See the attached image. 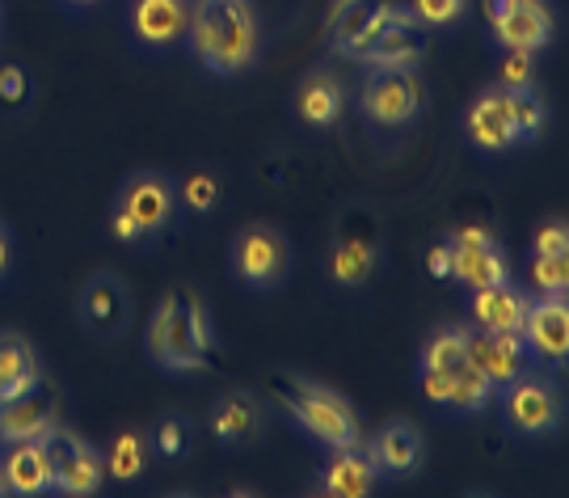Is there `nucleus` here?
<instances>
[{
    "mask_svg": "<svg viewBox=\"0 0 569 498\" xmlns=\"http://www.w3.org/2000/svg\"><path fill=\"white\" fill-rule=\"evenodd\" d=\"M182 47L211 77H241L262 56V18L253 0H190Z\"/></svg>",
    "mask_w": 569,
    "mask_h": 498,
    "instance_id": "obj_1",
    "label": "nucleus"
},
{
    "mask_svg": "<svg viewBox=\"0 0 569 498\" xmlns=\"http://www.w3.org/2000/svg\"><path fill=\"white\" fill-rule=\"evenodd\" d=\"M143 355L169 376H194L211 368L216 321L199 291H169L143 326Z\"/></svg>",
    "mask_w": 569,
    "mask_h": 498,
    "instance_id": "obj_2",
    "label": "nucleus"
},
{
    "mask_svg": "<svg viewBox=\"0 0 569 498\" xmlns=\"http://www.w3.org/2000/svg\"><path fill=\"white\" fill-rule=\"evenodd\" d=\"M178 216V190L173 173L164 169H136L122 178L119 195L106 216V232L131 249H148Z\"/></svg>",
    "mask_w": 569,
    "mask_h": 498,
    "instance_id": "obj_3",
    "label": "nucleus"
},
{
    "mask_svg": "<svg viewBox=\"0 0 569 498\" xmlns=\"http://www.w3.org/2000/svg\"><path fill=\"white\" fill-rule=\"evenodd\" d=\"M498 410H502V427L515 439L528 444H549L566 431V394L557 385V372L545 368H528L519 372L510 385H502L498 394Z\"/></svg>",
    "mask_w": 569,
    "mask_h": 498,
    "instance_id": "obj_4",
    "label": "nucleus"
},
{
    "mask_svg": "<svg viewBox=\"0 0 569 498\" xmlns=\"http://www.w3.org/2000/svg\"><path fill=\"white\" fill-rule=\"evenodd\" d=\"M279 401H283L287 418L296 422V431H300V436H308L312 444H321L326 452L363 444V427H359L355 406H350L338 389H329L326 380L296 376Z\"/></svg>",
    "mask_w": 569,
    "mask_h": 498,
    "instance_id": "obj_5",
    "label": "nucleus"
},
{
    "mask_svg": "<svg viewBox=\"0 0 569 498\" xmlns=\"http://www.w3.org/2000/svg\"><path fill=\"white\" fill-rule=\"evenodd\" d=\"M427 84L418 68H367L359 84V119L380 136H401L422 119Z\"/></svg>",
    "mask_w": 569,
    "mask_h": 498,
    "instance_id": "obj_6",
    "label": "nucleus"
},
{
    "mask_svg": "<svg viewBox=\"0 0 569 498\" xmlns=\"http://www.w3.org/2000/svg\"><path fill=\"white\" fill-rule=\"evenodd\" d=\"M291 237L279 225L253 220L237 229L232 246H228V275L241 283L244 291H279L291 279Z\"/></svg>",
    "mask_w": 569,
    "mask_h": 498,
    "instance_id": "obj_7",
    "label": "nucleus"
},
{
    "mask_svg": "<svg viewBox=\"0 0 569 498\" xmlns=\"http://www.w3.org/2000/svg\"><path fill=\"white\" fill-rule=\"evenodd\" d=\"M42 444H47V460H51V495L93 498L106 486V465L98 444H89L63 422H56V431Z\"/></svg>",
    "mask_w": 569,
    "mask_h": 498,
    "instance_id": "obj_8",
    "label": "nucleus"
},
{
    "mask_svg": "<svg viewBox=\"0 0 569 498\" xmlns=\"http://www.w3.org/2000/svg\"><path fill=\"white\" fill-rule=\"evenodd\" d=\"M77 317H81L84 330L102 342H119L122 333L131 330L136 300H131V288L122 283L119 270H98L84 279L81 296H77Z\"/></svg>",
    "mask_w": 569,
    "mask_h": 498,
    "instance_id": "obj_9",
    "label": "nucleus"
},
{
    "mask_svg": "<svg viewBox=\"0 0 569 498\" xmlns=\"http://www.w3.org/2000/svg\"><path fill=\"white\" fill-rule=\"evenodd\" d=\"M451 253V283H465L468 291L489 288V283H502L510 279V258L502 253L498 237L489 229L465 225L443 237Z\"/></svg>",
    "mask_w": 569,
    "mask_h": 498,
    "instance_id": "obj_10",
    "label": "nucleus"
},
{
    "mask_svg": "<svg viewBox=\"0 0 569 498\" xmlns=\"http://www.w3.org/2000/svg\"><path fill=\"white\" fill-rule=\"evenodd\" d=\"M465 140L481 157H502V152H515L523 148V136H519V123H515V106H510V93L489 84L481 89L465 110Z\"/></svg>",
    "mask_w": 569,
    "mask_h": 498,
    "instance_id": "obj_11",
    "label": "nucleus"
},
{
    "mask_svg": "<svg viewBox=\"0 0 569 498\" xmlns=\"http://www.w3.org/2000/svg\"><path fill=\"white\" fill-rule=\"evenodd\" d=\"M523 347L528 359L545 372H566L569 363V300L566 296H531L528 321H523Z\"/></svg>",
    "mask_w": 569,
    "mask_h": 498,
    "instance_id": "obj_12",
    "label": "nucleus"
},
{
    "mask_svg": "<svg viewBox=\"0 0 569 498\" xmlns=\"http://www.w3.org/2000/svg\"><path fill=\"white\" fill-rule=\"evenodd\" d=\"M190 0H131L127 9V39L143 56H164L186 42Z\"/></svg>",
    "mask_w": 569,
    "mask_h": 498,
    "instance_id": "obj_13",
    "label": "nucleus"
},
{
    "mask_svg": "<svg viewBox=\"0 0 569 498\" xmlns=\"http://www.w3.org/2000/svg\"><path fill=\"white\" fill-rule=\"evenodd\" d=\"M367 452H371L376 469H380V481H406L427 465V436L409 418H388V422H380V431L371 436Z\"/></svg>",
    "mask_w": 569,
    "mask_h": 498,
    "instance_id": "obj_14",
    "label": "nucleus"
},
{
    "mask_svg": "<svg viewBox=\"0 0 569 498\" xmlns=\"http://www.w3.org/2000/svg\"><path fill=\"white\" fill-rule=\"evenodd\" d=\"M418 385H422V397H427L430 406H439V410L460 418L486 415L489 406H493V394H498L472 363H460L451 372H418Z\"/></svg>",
    "mask_w": 569,
    "mask_h": 498,
    "instance_id": "obj_15",
    "label": "nucleus"
},
{
    "mask_svg": "<svg viewBox=\"0 0 569 498\" xmlns=\"http://www.w3.org/2000/svg\"><path fill=\"white\" fill-rule=\"evenodd\" d=\"M346 114V84L329 68L305 72L291 89V119L305 131H333Z\"/></svg>",
    "mask_w": 569,
    "mask_h": 498,
    "instance_id": "obj_16",
    "label": "nucleus"
},
{
    "mask_svg": "<svg viewBox=\"0 0 569 498\" xmlns=\"http://www.w3.org/2000/svg\"><path fill=\"white\" fill-rule=\"evenodd\" d=\"M392 13H397V4H388V0H338L333 26H329V51L359 60L376 42V34L392 21Z\"/></svg>",
    "mask_w": 569,
    "mask_h": 498,
    "instance_id": "obj_17",
    "label": "nucleus"
},
{
    "mask_svg": "<svg viewBox=\"0 0 569 498\" xmlns=\"http://www.w3.org/2000/svg\"><path fill=\"white\" fill-rule=\"evenodd\" d=\"M557 21H552L549 0H515L502 18L489 21V39L498 51H549Z\"/></svg>",
    "mask_w": 569,
    "mask_h": 498,
    "instance_id": "obj_18",
    "label": "nucleus"
},
{
    "mask_svg": "<svg viewBox=\"0 0 569 498\" xmlns=\"http://www.w3.org/2000/svg\"><path fill=\"white\" fill-rule=\"evenodd\" d=\"M266 427V401L249 389H232V394L216 397L207 410V431L220 448H249L253 439L262 436Z\"/></svg>",
    "mask_w": 569,
    "mask_h": 498,
    "instance_id": "obj_19",
    "label": "nucleus"
},
{
    "mask_svg": "<svg viewBox=\"0 0 569 498\" xmlns=\"http://www.w3.org/2000/svg\"><path fill=\"white\" fill-rule=\"evenodd\" d=\"M531 291L519 283H489V288L468 291V326L486 333H519L528 321Z\"/></svg>",
    "mask_w": 569,
    "mask_h": 498,
    "instance_id": "obj_20",
    "label": "nucleus"
},
{
    "mask_svg": "<svg viewBox=\"0 0 569 498\" xmlns=\"http://www.w3.org/2000/svg\"><path fill=\"white\" fill-rule=\"evenodd\" d=\"M380 486V469L363 444L355 448H333L329 460L321 465V474L312 481V495L326 498H367Z\"/></svg>",
    "mask_w": 569,
    "mask_h": 498,
    "instance_id": "obj_21",
    "label": "nucleus"
},
{
    "mask_svg": "<svg viewBox=\"0 0 569 498\" xmlns=\"http://www.w3.org/2000/svg\"><path fill=\"white\" fill-rule=\"evenodd\" d=\"M468 363L486 376L493 389H502L519 372L531 368L523 333H486V330H468Z\"/></svg>",
    "mask_w": 569,
    "mask_h": 498,
    "instance_id": "obj_22",
    "label": "nucleus"
},
{
    "mask_svg": "<svg viewBox=\"0 0 569 498\" xmlns=\"http://www.w3.org/2000/svg\"><path fill=\"white\" fill-rule=\"evenodd\" d=\"M427 60V30L406 13V4H397V13L385 30L376 34V42L367 47L359 63L363 68H418Z\"/></svg>",
    "mask_w": 569,
    "mask_h": 498,
    "instance_id": "obj_23",
    "label": "nucleus"
},
{
    "mask_svg": "<svg viewBox=\"0 0 569 498\" xmlns=\"http://www.w3.org/2000/svg\"><path fill=\"white\" fill-rule=\"evenodd\" d=\"M0 478L4 490L18 498H42L51 495V460L42 439H21L0 448Z\"/></svg>",
    "mask_w": 569,
    "mask_h": 498,
    "instance_id": "obj_24",
    "label": "nucleus"
},
{
    "mask_svg": "<svg viewBox=\"0 0 569 498\" xmlns=\"http://www.w3.org/2000/svg\"><path fill=\"white\" fill-rule=\"evenodd\" d=\"M326 270L329 279H333V288H346V291L367 288L376 279V270H380V246H376V237H367V232H338L333 246H329Z\"/></svg>",
    "mask_w": 569,
    "mask_h": 498,
    "instance_id": "obj_25",
    "label": "nucleus"
},
{
    "mask_svg": "<svg viewBox=\"0 0 569 498\" xmlns=\"http://www.w3.org/2000/svg\"><path fill=\"white\" fill-rule=\"evenodd\" d=\"M47 385L39 347L18 330H0V401H13Z\"/></svg>",
    "mask_w": 569,
    "mask_h": 498,
    "instance_id": "obj_26",
    "label": "nucleus"
},
{
    "mask_svg": "<svg viewBox=\"0 0 569 498\" xmlns=\"http://www.w3.org/2000/svg\"><path fill=\"white\" fill-rule=\"evenodd\" d=\"M56 422H60V406L42 389L13 397V401H0V448L21 444V439H47L56 431Z\"/></svg>",
    "mask_w": 569,
    "mask_h": 498,
    "instance_id": "obj_27",
    "label": "nucleus"
},
{
    "mask_svg": "<svg viewBox=\"0 0 569 498\" xmlns=\"http://www.w3.org/2000/svg\"><path fill=\"white\" fill-rule=\"evenodd\" d=\"M102 465H106V481H140L152 465V448H148V431L140 427H119L114 436L106 439L102 448Z\"/></svg>",
    "mask_w": 569,
    "mask_h": 498,
    "instance_id": "obj_28",
    "label": "nucleus"
},
{
    "mask_svg": "<svg viewBox=\"0 0 569 498\" xmlns=\"http://www.w3.org/2000/svg\"><path fill=\"white\" fill-rule=\"evenodd\" d=\"M178 190V211L186 216H216L224 203V178L216 169H186L182 178H173Z\"/></svg>",
    "mask_w": 569,
    "mask_h": 498,
    "instance_id": "obj_29",
    "label": "nucleus"
},
{
    "mask_svg": "<svg viewBox=\"0 0 569 498\" xmlns=\"http://www.w3.org/2000/svg\"><path fill=\"white\" fill-rule=\"evenodd\" d=\"M468 330L472 326H439L418 347V372H451L468 363Z\"/></svg>",
    "mask_w": 569,
    "mask_h": 498,
    "instance_id": "obj_30",
    "label": "nucleus"
},
{
    "mask_svg": "<svg viewBox=\"0 0 569 498\" xmlns=\"http://www.w3.org/2000/svg\"><path fill=\"white\" fill-rule=\"evenodd\" d=\"M148 448L161 460H186L194 452V422L186 415H161L148 431Z\"/></svg>",
    "mask_w": 569,
    "mask_h": 498,
    "instance_id": "obj_31",
    "label": "nucleus"
},
{
    "mask_svg": "<svg viewBox=\"0 0 569 498\" xmlns=\"http://www.w3.org/2000/svg\"><path fill=\"white\" fill-rule=\"evenodd\" d=\"M528 291L531 296H569V253H531Z\"/></svg>",
    "mask_w": 569,
    "mask_h": 498,
    "instance_id": "obj_32",
    "label": "nucleus"
},
{
    "mask_svg": "<svg viewBox=\"0 0 569 498\" xmlns=\"http://www.w3.org/2000/svg\"><path fill=\"white\" fill-rule=\"evenodd\" d=\"M468 9H472V0H406V13L422 30H451L468 18Z\"/></svg>",
    "mask_w": 569,
    "mask_h": 498,
    "instance_id": "obj_33",
    "label": "nucleus"
},
{
    "mask_svg": "<svg viewBox=\"0 0 569 498\" xmlns=\"http://www.w3.org/2000/svg\"><path fill=\"white\" fill-rule=\"evenodd\" d=\"M507 93H510V106H515V123H519L523 145L540 140L545 127H549V106H545V98L536 93V84H531V89H507Z\"/></svg>",
    "mask_w": 569,
    "mask_h": 498,
    "instance_id": "obj_34",
    "label": "nucleus"
},
{
    "mask_svg": "<svg viewBox=\"0 0 569 498\" xmlns=\"http://www.w3.org/2000/svg\"><path fill=\"white\" fill-rule=\"evenodd\" d=\"M536 63H540L536 51H502L493 84L498 89H531L536 84Z\"/></svg>",
    "mask_w": 569,
    "mask_h": 498,
    "instance_id": "obj_35",
    "label": "nucleus"
},
{
    "mask_svg": "<svg viewBox=\"0 0 569 498\" xmlns=\"http://www.w3.org/2000/svg\"><path fill=\"white\" fill-rule=\"evenodd\" d=\"M531 253H569V220L549 216L540 229L531 232Z\"/></svg>",
    "mask_w": 569,
    "mask_h": 498,
    "instance_id": "obj_36",
    "label": "nucleus"
},
{
    "mask_svg": "<svg viewBox=\"0 0 569 498\" xmlns=\"http://www.w3.org/2000/svg\"><path fill=\"white\" fill-rule=\"evenodd\" d=\"M0 98L9 106H21L30 98V72L21 63H4L0 68Z\"/></svg>",
    "mask_w": 569,
    "mask_h": 498,
    "instance_id": "obj_37",
    "label": "nucleus"
},
{
    "mask_svg": "<svg viewBox=\"0 0 569 498\" xmlns=\"http://www.w3.org/2000/svg\"><path fill=\"white\" fill-rule=\"evenodd\" d=\"M13 253H18V237H13V229L0 220V283H4L9 270H13Z\"/></svg>",
    "mask_w": 569,
    "mask_h": 498,
    "instance_id": "obj_38",
    "label": "nucleus"
},
{
    "mask_svg": "<svg viewBox=\"0 0 569 498\" xmlns=\"http://www.w3.org/2000/svg\"><path fill=\"white\" fill-rule=\"evenodd\" d=\"M427 270H430V279H451V253H448V241L430 246V253H427Z\"/></svg>",
    "mask_w": 569,
    "mask_h": 498,
    "instance_id": "obj_39",
    "label": "nucleus"
},
{
    "mask_svg": "<svg viewBox=\"0 0 569 498\" xmlns=\"http://www.w3.org/2000/svg\"><path fill=\"white\" fill-rule=\"evenodd\" d=\"M63 13H93V9H102L106 0H56Z\"/></svg>",
    "mask_w": 569,
    "mask_h": 498,
    "instance_id": "obj_40",
    "label": "nucleus"
},
{
    "mask_svg": "<svg viewBox=\"0 0 569 498\" xmlns=\"http://www.w3.org/2000/svg\"><path fill=\"white\" fill-rule=\"evenodd\" d=\"M4 495H9V490H4V478H0V498H4Z\"/></svg>",
    "mask_w": 569,
    "mask_h": 498,
    "instance_id": "obj_41",
    "label": "nucleus"
}]
</instances>
